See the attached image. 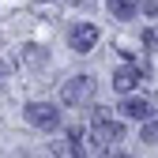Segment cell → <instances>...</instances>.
<instances>
[{"label": "cell", "instance_id": "1", "mask_svg": "<svg viewBox=\"0 0 158 158\" xmlns=\"http://www.w3.org/2000/svg\"><path fill=\"white\" fill-rule=\"evenodd\" d=\"M98 83H94V75H72L68 83L60 87V102L64 106H87L90 98H94Z\"/></svg>", "mask_w": 158, "mask_h": 158}, {"label": "cell", "instance_id": "2", "mask_svg": "<svg viewBox=\"0 0 158 158\" xmlns=\"http://www.w3.org/2000/svg\"><path fill=\"white\" fill-rule=\"evenodd\" d=\"M23 117H27L34 128H45V132L60 124V109H56L53 102H30V106L23 109Z\"/></svg>", "mask_w": 158, "mask_h": 158}, {"label": "cell", "instance_id": "3", "mask_svg": "<svg viewBox=\"0 0 158 158\" xmlns=\"http://www.w3.org/2000/svg\"><path fill=\"white\" fill-rule=\"evenodd\" d=\"M139 79H147V68H139V64H124V68H117L113 87L121 90V94H132L135 87H139Z\"/></svg>", "mask_w": 158, "mask_h": 158}, {"label": "cell", "instance_id": "4", "mask_svg": "<svg viewBox=\"0 0 158 158\" xmlns=\"http://www.w3.org/2000/svg\"><path fill=\"white\" fill-rule=\"evenodd\" d=\"M90 135H94V143H98V147H113L117 139H124V128L117 124V121H109V117H106V121H94Z\"/></svg>", "mask_w": 158, "mask_h": 158}, {"label": "cell", "instance_id": "5", "mask_svg": "<svg viewBox=\"0 0 158 158\" xmlns=\"http://www.w3.org/2000/svg\"><path fill=\"white\" fill-rule=\"evenodd\" d=\"M121 113L124 117H132V121H151V117H154V102H151V98H124V102H121Z\"/></svg>", "mask_w": 158, "mask_h": 158}, {"label": "cell", "instance_id": "6", "mask_svg": "<svg viewBox=\"0 0 158 158\" xmlns=\"http://www.w3.org/2000/svg\"><path fill=\"white\" fill-rule=\"evenodd\" d=\"M68 42H72V49H75V53H90V49H94V42H98V27H90V23L72 27Z\"/></svg>", "mask_w": 158, "mask_h": 158}, {"label": "cell", "instance_id": "7", "mask_svg": "<svg viewBox=\"0 0 158 158\" xmlns=\"http://www.w3.org/2000/svg\"><path fill=\"white\" fill-rule=\"evenodd\" d=\"M19 60L30 64V68H42V64H49V49H42V45H23V49H19Z\"/></svg>", "mask_w": 158, "mask_h": 158}, {"label": "cell", "instance_id": "8", "mask_svg": "<svg viewBox=\"0 0 158 158\" xmlns=\"http://www.w3.org/2000/svg\"><path fill=\"white\" fill-rule=\"evenodd\" d=\"M109 11L117 19H132L135 11H139V0H109Z\"/></svg>", "mask_w": 158, "mask_h": 158}, {"label": "cell", "instance_id": "9", "mask_svg": "<svg viewBox=\"0 0 158 158\" xmlns=\"http://www.w3.org/2000/svg\"><path fill=\"white\" fill-rule=\"evenodd\" d=\"M139 139L143 143H158V117H151V121L139 128Z\"/></svg>", "mask_w": 158, "mask_h": 158}, {"label": "cell", "instance_id": "10", "mask_svg": "<svg viewBox=\"0 0 158 158\" xmlns=\"http://www.w3.org/2000/svg\"><path fill=\"white\" fill-rule=\"evenodd\" d=\"M143 42H147V45H158V27H151V30L143 34Z\"/></svg>", "mask_w": 158, "mask_h": 158}, {"label": "cell", "instance_id": "11", "mask_svg": "<svg viewBox=\"0 0 158 158\" xmlns=\"http://www.w3.org/2000/svg\"><path fill=\"white\" fill-rule=\"evenodd\" d=\"M143 11H147V15H158V0H147V4H143Z\"/></svg>", "mask_w": 158, "mask_h": 158}]
</instances>
